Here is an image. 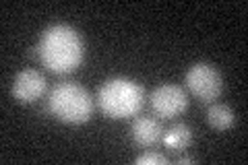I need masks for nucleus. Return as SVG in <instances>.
Listing matches in <instances>:
<instances>
[{"instance_id": "1", "label": "nucleus", "mask_w": 248, "mask_h": 165, "mask_svg": "<svg viewBox=\"0 0 248 165\" xmlns=\"http://www.w3.org/2000/svg\"><path fill=\"white\" fill-rule=\"evenodd\" d=\"M37 60L56 75H68L83 60V39L71 25H50L37 44Z\"/></svg>"}, {"instance_id": "2", "label": "nucleus", "mask_w": 248, "mask_h": 165, "mask_svg": "<svg viewBox=\"0 0 248 165\" xmlns=\"http://www.w3.org/2000/svg\"><path fill=\"white\" fill-rule=\"evenodd\" d=\"M97 104L112 120H126L141 112L145 104V91L133 78L116 76L106 81L97 91Z\"/></svg>"}, {"instance_id": "3", "label": "nucleus", "mask_w": 248, "mask_h": 165, "mask_svg": "<svg viewBox=\"0 0 248 165\" xmlns=\"http://www.w3.org/2000/svg\"><path fill=\"white\" fill-rule=\"evenodd\" d=\"M48 112L64 124H83L93 114V99L79 83H60L48 95Z\"/></svg>"}, {"instance_id": "4", "label": "nucleus", "mask_w": 248, "mask_h": 165, "mask_svg": "<svg viewBox=\"0 0 248 165\" xmlns=\"http://www.w3.org/2000/svg\"><path fill=\"white\" fill-rule=\"evenodd\" d=\"M186 87L203 104H213L223 91V76L213 64L197 62L186 73Z\"/></svg>"}, {"instance_id": "5", "label": "nucleus", "mask_w": 248, "mask_h": 165, "mask_svg": "<svg viewBox=\"0 0 248 165\" xmlns=\"http://www.w3.org/2000/svg\"><path fill=\"white\" fill-rule=\"evenodd\" d=\"M151 107L153 112L161 116L164 120H172V118L180 116L186 105H188V97L182 87L172 83H166V85H159L157 89H153L151 93Z\"/></svg>"}, {"instance_id": "6", "label": "nucleus", "mask_w": 248, "mask_h": 165, "mask_svg": "<svg viewBox=\"0 0 248 165\" xmlns=\"http://www.w3.org/2000/svg\"><path fill=\"white\" fill-rule=\"evenodd\" d=\"M46 87H48V81L46 76L35 68H25L17 73L13 81V97L19 101V104H33V101L40 99Z\"/></svg>"}, {"instance_id": "7", "label": "nucleus", "mask_w": 248, "mask_h": 165, "mask_svg": "<svg viewBox=\"0 0 248 165\" xmlns=\"http://www.w3.org/2000/svg\"><path fill=\"white\" fill-rule=\"evenodd\" d=\"M130 135H133L135 145L147 149V147H155L161 138H164V128H161V124L155 120V118L141 116L133 122Z\"/></svg>"}, {"instance_id": "8", "label": "nucleus", "mask_w": 248, "mask_h": 165, "mask_svg": "<svg viewBox=\"0 0 248 165\" xmlns=\"http://www.w3.org/2000/svg\"><path fill=\"white\" fill-rule=\"evenodd\" d=\"M192 136H195V135H192V128L188 126V124L180 122V124H174V126L164 135V138H161V140L166 143L168 149L180 153V151H184V149L192 143Z\"/></svg>"}, {"instance_id": "9", "label": "nucleus", "mask_w": 248, "mask_h": 165, "mask_svg": "<svg viewBox=\"0 0 248 165\" xmlns=\"http://www.w3.org/2000/svg\"><path fill=\"white\" fill-rule=\"evenodd\" d=\"M207 122L215 130H228L234 124V112L226 104H211L207 109Z\"/></svg>"}, {"instance_id": "10", "label": "nucleus", "mask_w": 248, "mask_h": 165, "mask_svg": "<svg viewBox=\"0 0 248 165\" xmlns=\"http://www.w3.org/2000/svg\"><path fill=\"white\" fill-rule=\"evenodd\" d=\"M135 163H139V165H164V163H168V157L166 155H161V153H157V151H147V153H143V155H139L137 159H135Z\"/></svg>"}, {"instance_id": "11", "label": "nucleus", "mask_w": 248, "mask_h": 165, "mask_svg": "<svg viewBox=\"0 0 248 165\" xmlns=\"http://www.w3.org/2000/svg\"><path fill=\"white\" fill-rule=\"evenodd\" d=\"M195 161L197 159H195V157H190V155L188 157H180V159H178V163H195Z\"/></svg>"}]
</instances>
